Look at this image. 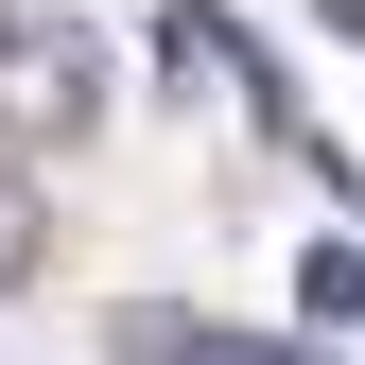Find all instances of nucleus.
<instances>
[{"instance_id":"1","label":"nucleus","mask_w":365,"mask_h":365,"mask_svg":"<svg viewBox=\"0 0 365 365\" xmlns=\"http://www.w3.org/2000/svg\"><path fill=\"white\" fill-rule=\"evenodd\" d=\"M105 87H122L105 18H70V0H18V18H0V122H18V140H87Z\"/></svg>"},{"instance_id":"2","label":"nucleus","mask_w":365,"mask_h":365,"mask_svg":"<svg viewBox=\"0 0 365 365\" xmlns=\"http://www.w3.org/2000/svg\"><path fill=\"white\" fill-rule=\"evenodd\" d=\"M122 365H279V348H244V331H209V313L140 296V313H122Z\"/></svg>"},{"instance_id":"3","label":"nucleus","mask_w":365,"mask_h":365,"mask_svg":"<svg viewBox=\"0 0 365 365\" xmlns=\"http://www.w3.org/2000/svg\"><path fill=\"white\" fill-rule=\"evenodd\" d=\"M296 313H313V365H348V244L296 261Z\"/></svg>"},{"instance_id":"4","label":"nucleus","mask_w":365,"mask_h":365,"mask_svg":"<svg viewBox=\"0 0 365 365\" xmlns=\"http://www.w3.org/2000/svg\"><path fill=\"white\" fill-rule=\"evenodd\" d=\"M35 244H53V209H35V174H18V157H0V296H18V279H35Z\"/></svg>"},{"instance_id":"5","label":"nucleus","mask_w":365,"mask_h":365,"mask_svg":"<svg viewBox=\"0 0 365 365\" xmlns=\"http://www.w3.org/2000/svg\"><path fill=\"white\" fill-rule=\"evenodd\" d=\"M0 18H18V0H0Z\"/></svg>"}]
</instances>
